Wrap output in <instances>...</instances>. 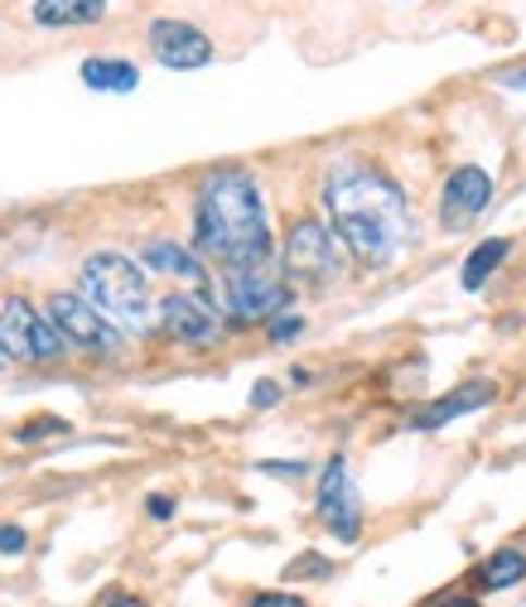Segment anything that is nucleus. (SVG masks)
<instances>
[{"label":"nucleus","instance_id":"obj_1","mask_svg":"<svg viewBox=\"0 0 526 607\" xmlns=\"http://www.w3.org/2000/svg\"><path fill=\"white\" fill-rule=\"evenodd\" d=\"M323 208L333 236L367 265H391L416 236V218L401 184L367 160H339L323 178Z\"/></svg>","mask_w":526,"mask_h":607},{"label":"nucleus","instance_id":"obj_2","mask_svg":"<svg viewBox=\"0 0 526 607\" xmlns=\"http://www.w3.org/2000/svg\"><path fill=\"white\" fill-rule=\"evenodd\" d=\"M194 246L218 265H256L271 256L266 198L246 169H212L194 202Z\"/></svg>","mask_w":526,"mask_h":607},{"label":"nucleus","instance_id":"obj_3","mask_svg":"<svg viewBox=\"0 0 526 607\" xmlns=\"http://www.w3.org/2000/svg\"><path fill=\"white\" fill-rule=\"evenodd\" d=\"M107 323L121 333H150L155 304H150V280L145 270L121 251H97L83 261V289H77Z\"/></svg>","mask_w":526,"mask_h":607},{"label":"nucleus","instance_id":"obj_4","mask_svg":"<svg viewBox=\"0 0 526 607\" xmlns=\"http://www.w3.org/2000/svg\"><path fill=\"white\" fill-rule=\"evenodd\" d=\"M49 323L59 329L63 343H69V352H87V357H121L126 352V337H121L117 323H107L102 313H97L83 295H73V289L49 295Z\"/></svg>","mask_w":526,"mask_h":607},{"label":"nucleus","instance_id":"obj_5","mask_svg":"<svg viewBox=\"0 0 526 607\" xmlns=\"http://www.w3.org/2000/svg\"><path fill=\"white\" fill-rule=\"evenodd\" d=\"M0 352L15 362H59L69 357V343L49 323V313H35V304L15 295L0 304Z\"/></svg>","mask_w":526,"mask_h":607},{"label":"nucleus","instance_id":"obj_6","mask_svg":"<svg viewBox=\"0 0 526 607\" xmlns=\"http://www.w3.org/2000/svg\"><path fill=\"white\" fill-rule=\"evenodd\" d=\"M222 295H228V313L237 323H266L290 304V285L276 270L256 261V265H232L228 280H222Z\"/></svg>","mask_w":526,"mask_h":607},{"label":"nucleus","instance_id":"obj_7","mask_svg":"<svg viewBox=\"0 0 526 607\" xmlns=\"http://www.w3.org/2000/svg\"><path fill=\"white\" fill-rule=\"evenodd\" d=\"M285 275L290 280H305V285H329L333 275H339V241H333V232L323 227L319 218H299L295 227L285 236Z\"/></svg>","mask_w":526,"mask_h":607},{"label":"nucleus","instance_id":"obj_8","mask_svg":"<svg viewBox=\"0 0 526 607\" xmlns=\"http://www.w3.org/2000/svg\"><path fill=\"white\" fill-rule=\"evenodd\" d=\"M319 521L329 525V535H339L343 545H353L363 535V501H357L353 472L343 458H333L319 478Z\"/></svg>","mask_w":526,"mask_h":607},{"label":"nucleus","instance_id":"obj_9","mask_svg":"<svg viewBox=\"0 0 526 607\" xmlns=\"http://www.w3.org/2000/svg\"><path fill=\"white\" fill-rule=\"evenodd\" d=\"M150 53L174 73H188V67H204L212 59V39L188 20H155L150 25Z\"/></svg>","mask_w":526,"mask_h":607},{"label":"nucleus","instance_id":"obj_10","mask_svg":"<svg viewBox=\"0 0 526 607\" xmlns=\"http://www.w3.org/2000/svg\"><path fill=\"white\" fill-rule=\"evenodd\" d=\"M160 329L170 333L174 343L208 347V343H218L222 323H218V309L208 304V295H170L160 304Z\"/></svg>","mask_w":526,"mask_h":607},{"label":"nucleus","instance_id":"obj_11","mask_svg":"<svg viewBox=\"0 0 526 607\" xmlns=\"http://www.w3.org/2000/svg\"><path fill=\"white\" fill-rule=\"evenodd\" d=\"M488 202H492V178H488V169L464 164V169H454V174L444 178L440 222H444V227H464V222L484 218Z\"/></svg>","mask_w":526,"mask_h":607},{"label":"nucleus","instance_id":"obj_12","mask_svg":"<svg viewBox=\"0 0 526 607\" xmlns=\"http://www.w3.org/2000/svg\"><path fill=\"white\" fill-rule=\"evenodd\" d=\"M492 396H498V391H492L488 381H468V386H458V391H450V396H440L435 405H425V410L416 414V430L435 434L450 420H458V414H474V410H484V405H492Z\"/></svg>","mask_w":526,"mask_h":607},{"label":"nucleus","instance_id":"obj_13","mask_svg":"<svg viewBox=\"0 0 526 607\" xmlns=\"http://www.w3.org/2000/svg\"><path fill=\"white\" fill-rule=\"evenodd\" d=\"M140 261L155 270V275H174V280H184V285H204V261H198L188 246H179V241H145L140 246Z\"/></svg>","mask_w":526,"mask_h":607},{"label":"nucleus","instance_id":"obj_14","mask_svg":"<svg viewBox=\"0 0 526 607\" xmlns=\"http://www.w3.org/2000/svg\"><path fill=\"white\" fill-rule=\"evenodd\" d=\"M29 15H35V25H49V29H83V25H102L107 0H35Z\"/></svg>","mask_w":526,"mask_h":607},{"label":"nucleus","instance_id":"obj_15","mask_svg":"<svg viewBox=\"0 0 526 607\" xmlns=\"http://www.w3.org/2000/svg\"><path fill=\"white\" fill-rule=\"evenodd\" d=\"M522 579H526V555L517 545L492 549V555L484 559V569H478V589L484 593H502V589H512V583H522Z\"/></svg>","mask_w":526,"mask_h":607},{"label":"nucleus","instance_id":"obj_16","mask_svg":"<svg viewBox=\"0 0 526 607\" xmlns=\"http://www.w3.org/2000/svg\"><path fill=\"white\" fill-rule=\"evenodd\" d=\"M83 83L93 87V92H136L140 73H136V63H126V59H87Z\"/></svg>","mask_w":526,"mask_h":607},{"label":"nucleus","instance_id":"obj_17","mask_svg":"<svg viewBox=\"0 0 526 607\" xmlns=\"http://www.w3.org/2000/svg\"><path fill=\"white\" fill-rule=\"evenodd\" d=\"M507 251H512L507 236H488L484 246H474V251H468V261H464V289H484V280L502 261H507Z\"/></svg>","mask_w":526,"mask_h":607},{"label":"nucleus","instance_id":"obj_18","mask_svg":"<svg viewBox=\"0 0 526 607\" xmlns=\"http://www.w3.org/2000/svg\"><path fill=\"white\" fill-rule=\"evenodd\" d=\"M69 424L59 420V414H39V420H29V424H20L15 430V444H35V438H53V434H63Z\"/></svg>","mask_w":526,"mask_h":607},{"label":"nucleus","instance_id":"obj_19","mask_svg":"<svg viewBox=\"0 0 526 607\" xmlns=\"http://www.w3.org/2000/svg\"><path fill=\"white\" fill-rule=\"evenodd\" d=\"M266 323H271V337H276V343H290V337H299V329H305V319H295V313H271V319H266Z\"/></svg>","mask_w":526,"mask_h":607},{"label":"nucleus","instance_id":"obj_20","mask_svg":"<svg viewBox=\"0 0 526 607\" xmlns=\"http://www.w3.org/2000/svg\"><path fill=\"white\" fill-rule=\"evenodd\" d=\"M299 573H315V579H329L333 565H329V559H319V555H305L299 565H290V569H285V579H299Z\"/></svg>","mask_w":526,"mask_h":607},{"label":"nucleus","instance_id":"obj_21","mask_svg":"<svg viewBox=\"0 0 526 607\" xmlns=\"http://www.w3.org/2000/svg\"><path fill=\"white\" fill-rule=\"evenodd\" d=\"M29 549V535L20 525H0V555H25Z\"/></svg>","mask_w":526,"mask_h":607},{"label":"nucleus","instance_id":"obj_22","mask_svg":"<svg viewBox=\"0 0 526 607\" xmlns=\"http://www.w3.org/2000/svg\"><path fill=\"white\" fill-rule=\"evenodd\" d=\"M246 607H309V603L299 598V593H256Z\"/></svg>","mask_w":526,"mask_h":607},{"label":"nucleus","instance_id":"obj_23","mask_svg":"<svg viewBox=\"0 0 526 607\" xmlns=\"http://www.w3.org/2000/svg\"><path fill=\"white\" fill-rule=\"evenodd\" d=\"M252 405H256V410L281 405V386H276V381H256V386H252Z\"/></svg>","mask_w":526,"mask_h":607},{"label":"nucleus","instance_id":"obj_24","mask_svg":"<svg viewBox=\"0 0 526 607\" xmlns=\"http://www.w3.org/2000/svg\"><path fill=\"white\" fill-rule=\"evenodd\" d=\"M97 607H150V603L136 598V593H126V589H107L102 598H97Z\"/></svg>","mask_w":526,"mask_h":607},{"label":"nucleus","instance_id":"obj_25","mask_svg":"<svg viewBox=\"0 0 526 607\" xmlns=\"http://www.w3.org/2000/svg\"><path fill=\"white\" fill-rule=\"evenodd\" d=\"M256 468L271 472V478H305V472H309V463H299V458H295V463H256Z\"/></svg>","mask_w":526,"mask_h":607},{"label":"nucleus","instance_id":"obj_26","mask_svg":"<svg viewBox=\"0 0 526 607\" xmlns=\"http://www.w3.org/2000/svg\"><path fill=\"white\" fill-rule=\"evenodd\" d=\"M145 511H150L155 521H170V516H174V497H160V492H155V497L145 501Z\"/></svg>","mask_w":526,"mask_h":607},{"label":"nucleus","instance_id":"obj_27","mask_svg":"<svg viewBox=\"0 0 526 607\" xmlns=\"http://www.w3.org/2000/svg\"><path fill=\"white\" fill-rule=\"evenodd\" d=\"M425 607H478V603L464 598V593H444V598H435V603H425Z\"/></svg>","mask_w":526,"mask_h":607},{"label":"nucleus","instance_id":"obj_28","mask_svg":"<svg viewBox=\"0 0 526 607\" xmlns=\"http://www.w3.org/2000/svg\"><path fill=\"white\" fill-rule=\"evenodd\" d=\"M5 362H10V357H5V352H0V367H5Z\"/></svg>","mask_w":526,"mask_h":607}]
</instances>
